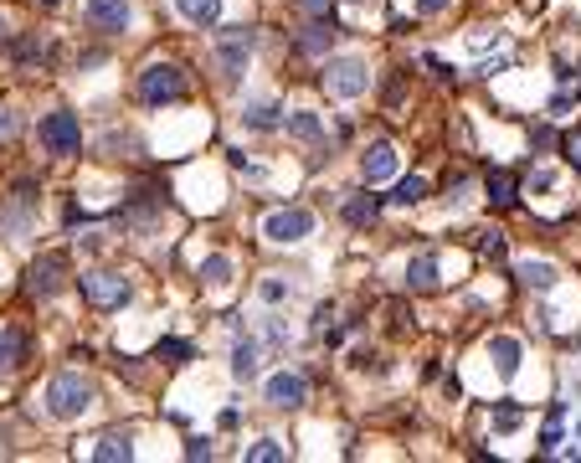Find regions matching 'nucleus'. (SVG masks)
I'll return each mask as SVG.
<instances>
[{
    "label": "nucleus",
    "instance_id": "obj_23",
    "mask_svg": "<svg viewBox=\"0 0 581 463\" xmlns=\"http://www.w3.org/2000/svg\"><path fill=\"white\" fill-rule=\"evenodd\" d=\"M232 273H237V263H232L227 253H211V257L201 263V278H206L211 288H227V284H232Z\"/></svg>",
    "mask_w": 581,
    "mask_h": 463
},
{
    "label": "nucleus",
    "instance_id": "obj_4",
    "mask_svg": "<svg viewBox=\"0 0 581 463\" xmlns=\"http://www.w3.org/2000/svg\"><path fill=\"white\" fill-rule=\"evenodd\" d=\"M82 299L93 304V309H119V304H129V278L124 273H109V268H93L78 278Z\"/></svg>",
    "mask_w": 581,
    "mask_h": 463
},
{
    "label": "nucleus",
    "instance_id": "obj_8",
    "mask_svg": "<svg viewBox=\"0 0 581 463\" xmlns=\"http://www.w3.org/2000/svg\"><path fill=\"white\" fill-rule=\"evenodd\" d=\"M304 397H309V381H304L299 371H278V376H267V386H263V401L278 407V412L304 407Z\"/></svg>",
    "mask_w": 581,
    "mask_h": 463
},
{
    "label": "nucleus",
    "instance_id": "obj_22",
    "mask_svg": "<svg viewBox=\"0 0 581 463\" xmlns=\"http://www.w3.org/2000/svg\"><path fill=\"white\" fill-rule=\"evenodd\" d=\"M340 211H345L350 227H371V222H376V211H381V201H376V196H350Z\"/></svg>",
    "mask_w": 581,
    "mask_h": 463
},
{
    "label": "nucleus",
    "instance_id": "obj_13",
    "mask_svg": "<svg viewBox=\"0 0 581 463\" xmlns=\"http://www.w3.org/2000/svg\"><path fill=\"white\" fill-rule=\"evenodd\" d=\"M438 284H442V263L432 253H422V257H412L407 263V288L412 294H432Z\"/></svg>",
    "mask_w": 581,
    "mask_h": 463
},
{
    "label": "nucleus",
    "instance_id": "obj_21",
    "mask_svg": "<svg viewBox=\"0 0 581 463\" xmlns=\"http://www.w3.org/2000/svg\"><path fill=\"white\" fill-rule=\"evenodd\" d=\"M519 284H525V288H550V284H556V263H546V257L519 263Z\"/></svg>",
    "mask_w": 581,
    "mask_h": 463
},
{
    "label": "nucleus",
    "instance_id": "obj_35",
    "mask_svg": "<svg viewBox=\"0 0 581 463\" xmlns=\"http://www.w3.org/2000/svg\"><path fill=\"white\" fill-rule=\"evenodd\" d=\"M448 5H453V0H417V11H422V16H438V11H448Z\"/></svg>",
    "mask_w": 581,
    "mask_h": 463
},
{
    "label": "nucleus",
    "instance_id": "obj_6",
    "mask_svg": "<svg viewBox=\"0 0 581 463\" xmlns=\"http://www.w3.org/2000/svg\"><path fill=\"white\" fill-rule=\"evenodd\" d=\"M82 21H88V32H98V36H119V32H129L134 11H129V0H88V5H82Z\"/></svg>",
    "mask_w": 581,
    "mask_h": 463
},
{
    "label": "nucleus",
    "instance_id": "obj_19",
    "mask_svg": "<svg viewBox=\"0 0 581 463\" xmlns=\"http://www.w3.org/2000/svg\"><path fill=\"white\" fill-rule=\"evenodd\" d=\"M47 57H52V47L42 42V36H21V42H16V67H21V72L47 67Z\"/></svg>",
    "mask_w": 581,
    "mask_h": 463
},
{
    "label": "nucleus",
    "instance_id": "obj_3",
    "mask_svg": "<svg viewBox=\"0 0 581 463\" xmlns=\"http://www.w3.org/2000/svg\"><path fill=\"white\" fill-rule=\"evenodd\" d=\"M180 93H186V72L175 63H150L140 72V98L144 103H175Z\"/></svg>",
    "mask_w": 581,
    "mask_h": 463
},
{
    "label": "nucleus",
    "instance_id": "obj_16",
    "mask_svg": "<svg viewBox=\"0 0 581 463\" xmlns=\"http://www.w3.org/2000/svg\"><path fill=\"white\" fill-rule=\"evenodd\" d=\"M175 11L190 21V26H201V32H211L221 21V0H175Z\"/></svg>",
    "mask_w": 581,
    "mask_h": 463
},
{
    "label": "nucleus",
    "instance_id": "obj_25",
    "mask_svg": "<svg viewBox=\"0 0 581 463\" xmlns=\"http://www.w3.org/2000/svg\"><path fill=\"white\" fill-rule=\"evenodd\" d=\"M489 201H494V207H515V176H509V170H494V176H489Z\"/></svg>",
    "mask_w": 581,
    "mask_h": 463
},
{
    "label": "nucleus",
    "instance_id": "obj_27",
    "mask_svg": "<svg viewBox=\"0 0 581 463\" xmlns=\"http://www.w3.org/2000/svg\"><path fill=\"white\" fill-rule=\"evenodd\" d=\"M242 458H247V463H278V458H288V453H283L273 438H263V443H247V448H242Z\"/></svg>",
    "mask_w": 581,
    "mask_h": 463
},
{
    "label": "nucleus",
    "instance_id": "obj_40",
    "mask_svg": "<svg viewBox=\"0 0 581 463\" xmlns=\"http://www.w3.org/2000/svg\"><path fill=\"white\" fill-rule=\"evenodd\" d=\"M355 5H376V0H355Z\"/></svg>",
    "mask_w": 581,
    "mask_h": 463
},
{
    "label": "nucleus",
    "instance_id": "obj_30",
    "mask_svg": "<svg viewBox=\"0 0 581 463\" xmlns=\"http://www.w3.org/2000/svg\"><path fill=\"white\" fill-rule=\"evenodd\" d=\"M519 422H525V412H519L515 401H499V407H494V428L499 432H515Z\"/></svg>",
    "mask_w": 581,
    "mask_h": 463
},
{
    "label": "nucleus",
    "instance_id": "obj_37",
    "mask_svg": "<svg viewBox=\"0 0 581 463\" xmlns=\"http://www.w3.org/2000/svg\"><path fill=\"white\" fill-rule=\"evenodd\" d=\"M566 160H571V165H576V170H581V134H576V140H571V144H566Z\"/></svg>",
    "mask_w": 581,
    "mask_h": 463
},
{
    "label": "nucleus",
    "instance_id": "obj_10",
    "mask_svg": "<svg viewBox=\"0 0 581 463\" xmlns=\"http://www.w3.org/2000/svg\"><path fill=\"white\" fill-rule=\"evenodd\" d=\"M67 284V257L63 253H47L32 263V278H26V288H32L36 299H57Z\"/></svg>",
    "mask_w": 581,
    "mask_h": 463
},
{
    "label": "nucleus",
    "instance_id": "obj_18",
    "mask_svg": "<svg viewBox=\"0 0 581 463\" xmlns=\"http://www.w3.org/2000/svg\"><path fill=\"white\" fill-rule=\"evenodd\" d=\"M257 361H263L257 340H242V335H237V351H232V376H237V381H252V376H257Z\"/></svg>",
    "mask_w": 581,
    "mask_h": 463
},
{
    "label": "nucleus",
    "instance_id": "obj_12",
    "mask_svg": "<svg viewBox=\"0 0 581 463\" xmlns=\"http://www.w3.org/2000/svg\"><path fill=\"white\" fill-rule=\"evenodd\" d=\"M32 361V335L26 330H0V371H21Z\"/></svg>",
    "mask_w": 581,
    "mask_h": 463
},
{
    "label": "nucleus",
    "instance_id": "obj_24",
    "mask_svg": "<svg viewBox=\"0 0 581 463\" xmlns=\"http://www.w3.org/2000/svg\"><path fill=\"white\" fill-rule=\"evenodd\" d=\"M242 124H247V129H278L283 124V109L273 103V98H267V103H252V109L242 113Z\"/></svg>",
    "mask_w": 581,
    "mask_h": 463
},
{
    "label": "nucleus",
    "instance_id": "obj_34",
    "mask_svg": "<svg viewBox=\"0 0 581 463\" xmlns=\"http://www.w3.org/2000/svg\"><path fill=\"white\" fill-rule=\"evenodd\" d=\"M16 113H11V109H0V140H16Z\"/></svg>",
    "mask_w": 581,
    "mask_h": 463
},
{
    "label": "nucleus",
    "instance_id": "obj_29",
    "mask_svg": "<svg viewBox=\"0 0 581 463\" xmlns=\"http://www.w3.org/2000/svg\"><path fill=\"white\" fill-rule=\"evenodd\" d=\"M155 355H160V361H170V366H186V361H190L196 351H190L186 340H160V345H155Z\"/></svg>",
    "mask_w": 581,
    "mask_h": 463
},
{
    "label": "nucleus",
    "instance_id": "obj_31",
    "mask_svg": "<svg viewBox=\"0 0 581 463\" xmlns=\"http://www.w3.org/2000/svg\"><path fill=\"white\" fill-rule=\"evenodd\" d=\"M479 253L499 263V257H504V232H479Z\"/></svg>",
    "mask_w": 581,
    "mask_h": 463
},
{
    "label": "nucleus",
    "instance_id": "obj_14",
    "mask_svg": "<svg viewBox=\"0 0 581 463\" xmlns=\"http://www.w3.org/2000/svg\"><path fill=\"white\" fill-rule=\"evenodd\" d=\"M489 355H494V366H499V376L509 381V376L519 371V361H525V345H519L515 335H494V340H489Z\"/></svg>",
    "mask_w": 581,
    "mask_h": 463
},
{
    "label": "nucleus",
    "instance_id": "obj_36",
    "mask_svg": "<svg viewBox=\"0 0 581 463\" xmlns=\"http://www.w3.org/2000/svg\"><path fill=\"white\" fill-rule=\"evenodd\" d=\"M190 458H211V443H201V438H190V448H186Z\"/></svg>",
    "mask_w": 581,
    "mask_h": 463
},
{
    "label": "nucleus",
    "instance_id": "obj_11",
    "mask_svg": "<svg viewBox=\"0 0 581 463\" xmlns=\"http://www.w3.org/2000/svg\"><path fill=\"white\" fill-rule=\"evenodd\" d=\"M361 176L371 180V186H381V180H392L396 176V150L386 140H376L371 150L361 155Z\"/></svg>",
    "mask_w": 581,
    "mask_h": 463
},
{
    "label": "nucleus",
    "instance_id": "obj_38",
    "mask_svg": "<svg viewBox=\"0 0 581 463\" xmlns=\"http://www.w3.org/2000/svg\"><path fill=\"white\" fill-rule=\"evenodd\" d=\"M36 5H63V0H36Z\"/></svg>",
    "mask_w": 581,
    "mask_h": 463
},
{
    "label": "nucleus",
    "instance_id": "obj_1",
    "mask_svg": "<svg viewBox=\"0 0 581 463\" xmlns=\"http://www.w3.org/2000/svg\"><path fill=\"white\" fill-rule=\"evenodd\" d=\"M47 412L57 417V422H78L88 407H93V386L82 381L78 371H63V376H52L47 381Z\"/></svg>",
    "mask_w": 581,
    "mask_h": 463
},
{
    "label": "nucleus",
    "instance_id": "obj_33",
    "mask_svg": "<svg viewBox=\"0 0 581 463\" xmlns=\"http://www.w3.org/2000/svg\"><path fill=\"white\" fill-rule=\"evenodd\" d=\"M294 5H299L304 16H330L334 11V0H294Z\"/></svg>",
    "mask_w": 581,
    "mask_h": 463
},
{
    "label": "nucleus",
    "instance_id": "obj_32",
    "mask_svg": "<svg viewBox=\"0 0 581 463\" xmlns=\"http://www.w3.org/2000/svg\"><path fill=\"white\" fill-rule=\"evenodd\" d=\"M257 294H263V304H283V299H288V294H294V288L283 284V278H267V284L257 288Z\"/></svg>",
    "mask_w": 581,
    "mask_h": 463
},
{
    "label": "nucleus",
    "instance_id": "obj_39",
    "mask_svg": "<svg viewBox=\"0 0 581 463\" xmlns=\"http://www.w3.org/2000/svg\"><path fill=\"white\" fill-rule=\"evenodd\" d=\"M0 42H5V16H0Z\"/></svg>",
    "mask_w": 581,
    "mask_h": 463
},
{
    "label": "nucleus",
    "instance_id": "obj_28",
    "mask_svg": "<svg viewBox=\"0 0 581 463\" xmlns=\"http://www.w3.org/2000/svg\"><path fill=\"white\" fill-rule=\"evenodd\" d=\"M422 196H427V180H422V176H407L402 186H396V196H392V201H396V207H417Z\"/></svg>",
    "mask_w": 581,
    "mask_h": 463
},
{
    "label": "nucleus",
    "instance_id": "obj_26",
    "mask_svg": "<svg viewBox=\"0 0 581 463\" xmlns=\"http://www.w3.org/2000/svg\"><path fill=\"white\" fill-rule=\"evenodd\" d=\"M561 417H566V401H550V422H546V432H540V453H556V443H561Z\"/></svg>",
    "mask_w": 581,
    "mask_h": 463
},
{
    "label": "nucleus",
    "instance_id": "obj_7",
    "mask_svg": "<svg viewBox=\"0 0 581 463\" xmlns=\"http://www.w3.org/2000/svg\"><path fill=\"white\" fill-rule=\"evenodd\" d=\"M324 88H330L334 98H361L365 88H371V67H365L361 57H340V63H330V72H324Z\"/></svg>",
    "mask_w": 581,
    "mask_h": 463
},
{
    "label": "nucleus",
    "instance_id": "obj_20",
    "mask_svg": "<svg viewBox=\"0 0 581 463\" xmlns=\"http://www.w3.org/2000/svg\"><path fill=\"white\" fill-rule=\"evenodd\" d=\"M283 124H288V134H294V140H304V144H315L319 134H324V124H319V113H309V109L288 113V119H283Z\"/></svg>",
    "mask_w": 581,
    "mask_h": 463
},
{
    "label": "nucleus",
    "instance_id": "obj_15",
    "mask_svg": "<svg viewBox=\"0 0 581 463\" xmlns=\"http://www.w3.org/2000/svg\"><path fill=\"white\" fill-rule=\"evenodd\" d=\"M330 42H334V21L330 16H315V26H304V32H299V52H304V57L330 52Z\"/></svg>",
    "mask_w": 581,
    "mask_h": 463
},
{
    "label": "nucleus",
    "instance_id": "obj_5",
    "mask_svg": "<svg viewBox=\"0 0 581 463\" xmlns=\"http://www.w3.org/2000/svg\"><path fill=\"white\" fill-rule=\"evenodd\" d=\"M309 232H315V211L309 207H283V211H267L263 217L267 242H304Z\"/></svg>",
    "mask_w": 581,
    "mask_h": 463
},
{
    "label": "nucleus",
    "instance_id": "obj_2",
    "mask_svg": "<svg viewBox=\"0 0 581 463\" xmlns=\"http://www.w3.org/2000/svg\"><path fill=\"white\" fill-rule=\"evenodd\" d=\"M36 140H42V150H47V155H78V150H82L78 113H67V109L47 113V119L36 124Z\"/></svg>",
    "mask_w": 581,
    "mask_h": 463
},
{
    "label": "nucleus",
    "instance_id": "obj_9",
    "mask_svg": "<svg viewBox=\"0 0 581 463\" xmlns=\"http://www.w3.org/2000/svg\"><path fill=\"white\" fill-rule=\"evenodd\" d=\"M252 47H257V36H252V32H227V36H217V63H221V78H227V82L242 78V67H247Z\"/></svg>",
    "mask_w": 581,
    "mask_h": 463
},
{
    "label": "nucleus",
    "instance_id": "obj_17",
    "mask_svg": "<svg viewBox=\"0 0 581 463\" xmlns=\"http://www.w3.org/2000/svg\"><path fill=\"white\" fill-rule=\"evenodd\" d=\"M98 463H119V458H134V432H103L93 448Z\"/></svg>",
    "mask_w": 581,
    "mask_h": 463
}]
</instances>
